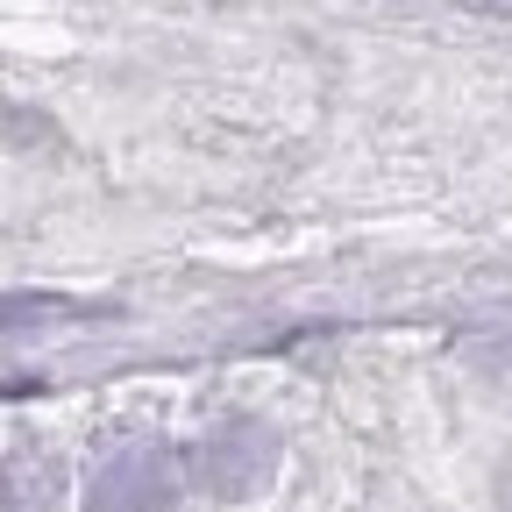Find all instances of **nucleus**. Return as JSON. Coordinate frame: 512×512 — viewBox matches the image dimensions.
I'll return each instance as SVG.
<instances>
[{
	"mask_svg": "<svg viewBox=\"0 0 512 512\" xmlns=\"http://www.w3.org/2000/svg\"><path fill=\"white\" fill-rule=\"evenodd\" d=\"M264 470H271V434H256V427H228V434H214L200 448V477L221 498H242Z\"/></svg>",
	"mask_w": 512,
	"mask_h": 512,
	"instance_id": "f03ea898",
	"label": "nucleus"
},
{
	"mask_svg": "<svg viewBox=\"0 0 512 512\" xmlns=\"http://www.w3.org/2000/svg\"><path fill=\"white\" fill-rule=\"evenodd\" d=\"M93 512H178L185 505V463L178 448L164 441H128L93 470V491H86Z\"/></svg>",
	"mask_w": 512,
	"mask_h": 512,
	"instance_id": "f257e3e1",
	"label": "nucleus"
},
{
	"mask_svg": "<svg viewBox=\"0 0 512 512\" xmlns=\"http://www.w3.org/2000/svg\"><path fill=\"white\" fill-rule=\"evenodd\" d=\"M498 498H505V512H512V470H505V484H498Z\"/></svg>",
	"mask_w": 512,
	"mask_h": 512,
	"instance_id": "7ed1b4c3",
	"label": "nucleus"
}]
</instances>
